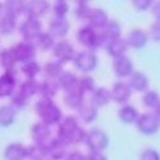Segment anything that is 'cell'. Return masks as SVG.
I'll return each instance as SVG.
<instances>
[{
  "label": "cell",
  "mask_w": 160,
  "mask_h": 160,
  "mask_svg": "<svg viewBox=\"0 0 160 160\" xmlns=\"http://www.w3.org/2000/svg\"><path fill=\"white\" fill-rule=\"evenodd\" d=\"M127 48H128L127 40H124L122 37L114 40V41H110L108 45H106V50H108L109 55L113 57L114 59L124 57V52L127 51Z\"/></svg>",
  "instance_id": "ffe728a7"
},
{
  "label": "cell",
  "mask_w": 160,
  "mask_h": 160,
  "mask_svg": "<svg viewBox=\"0 0 160 160\" xmlns=\"http://www.w3.org/2000/svg\"><path fill=\"white\" fill-rule=\"evenodd\" d=\"M44 72L48 78H55L58 79L60 74L63 73V65L60 62H49L44 67Z\"/></svg>",
  "instance_id": "836d02e7"
},
{
  "label": "cell",
  "mask_w": 160,
  "mask_h": 160,
  "mask_svg": "<svg viewBox=\"0 0 160 160\" xmlns=\"http://www.w3.org/2000/svg\"><path fill=\"white\" fill-rule=\"evenodd\" d=\"M54 13H55V17H60V18H65V14L68 13L69 10V5L67 2H64V0H58V2H55L54 4Z\"/></svg>",
  "instance_id": "b9f144b4"
},
{
  "label": "cell",
  "mask_w": 160,
  "mask_h": 160,
  "mask_svg": "<svg viewBox=\"0 0 160 160\" xmlns=\"http://www.w3.org/2000/svg\"><path fill=\"white\" fill-rule=\"evenodd\" d=\"M4 8H5V14H9L17 19L23 12H26V3L19 2V0H9L4 5Z\"/></svg>",
  "instance_id": "83f0119b"
},
{
  "label": "cell",
  "mask_w": 160,
  "mask_h": 160,
  "mask_svg": "<svg viewBox=\"0 0 160 160\" xmlns=\"http://www.w3.org/2000/svg\"><path fill=\"white\" fill-rule=\"evenodd\" d=\"M88 22L91 28H104L106 23L109 22V18L104 9L96 8V9H92L91 14L88 17Z\"/></svg>",
  "instance_id": "d6986e66"
},
{
  "label": "cell",
  "mask_w": 160,
  "mask_h": 160,
  "mask_svg": "<svg viewBox=\"0 0 160 160\" xmlns=\"http://www.w3.org/2000/svg\"><path fill=\"white\" fill-rule=\"evenodd\" d=\"M67 145L68 143L63 141L60 137L51 140L46 145L48 156H50L51 160H62L64 156H67Z\"/></svg>",
  "instance_id": "30bf717a"
},
{
  "label": "cell",
  "mask_w": 160,
  "mask_h": 160,
  "mask_svg": "<svg viewBox=\"0 0 160 160\" xmlns=\"http://www.w3.org/2000/svg\"><path fill=\"white\" fill-rule=\"evenodd\" d=\"M49 10V3L44 0H37V2H28L26 4V12L28 14V18L38 19L40 17L45 16V13Z\"/></svg>",
  "instance_id": "e0dca14e"
},
{
  "label": "cell",
  "mask_w": 160,
  "mask_h": 160,
  "mask_svg": "<svg viewBox=\"0 0 160 160\" xmlns=\"http://www.w3.org/2000/svg\"><path fill=\"white\" fill-rule=\"evenodd\" d=\"M78 86L83 92H91V91H95V81L91 76H83L78 79Z\"/></svg>",
  "instance_id": "60d3db41"
},
{
  "label": "cell",
  "mask_w": 160,
  "mask_h": 160,
  "mask_svg": "<svg viewBox=\"0 0 160 160\" xmlns=\"http://www.w3.org/2000/svg\"><path fill=\"white\" fill-rule=\"evenodd\" d=\"M10 102L13 105V108H23V106L26 105V102H27V98H26L22 92H14L12 96H10Z\"/></svg>",
  "instance_id": "7bdbcfd3"
},
{
  "label": "cell",
  "mask_w": 160,
  "mask_h": 160,
  "mask_svg": "<svg viewBox=\"0 0 160 160\" xmlns=\"http://www.w3.org/2000/svg\"><path fill=\"white\" fill-rule=\"evenodd\" d=\"M7 160H24L28 158V150L22 143H10L4 151Z\"/></svg>",
  "instance_id": "2e32d148"
},
{
  "label": "cell",
  "mask_w": 160,
  "mask_h": 160,
  "mask_svg": "<svg viewBox=\"0 0 160 160\" xmlns=\"http://www.w3.org/2000/svg\"><path fill=\"white\" fill-rule=\"evenodd\" d=\"M140 160H160V155L154 149H146L142 151Z\"/></svg>",
  "instance_id": "ee69618b"
},
{
  "label": "cell",
  "mask_w": 160,
  "mask_h": 160,
  "mask_svg": "<svg viewBox=\"0 0 160 160\" xmlns=\"http://www.w3.org/2000/svg\"><path fill=\"white\" fill-rule=\"evenodd\" d=\"M148 35H146L142 30H133L127 38V44L128 46L133 49H141L148 44Z\"/></svg>",
  "instance_id": "7402d4cb"
},
{
  "label": "cell",
  "mask_w": 160,
  "mask_h": 160,
  "mask_svg": "<svg viewBox=\"0 0 160 160\" xmlns=\"http://www.w3.org/2000/svg\"><path fill=\"white\" fill-rule=\"evenodd\" d=\"M16 18L9 14H4L0 17V33L2 35H10L16 30Z\"/></svg>",
  "instance_id": "d6a6232c"
},
{
  "label": "cell",
  "mask_w": 160,
  "mask_h": 160,
  "mask_svg": "<svg viewBox=\"0 0 160 160\" xmlns=\"http://www.w3.org/2000/svg\"><path fill=\"white\" fill-rule=\"evenodd\" d=\"M110 100H112L110 91L106 90L105 87H99V88H96L94 91V95H92L91 102L98 108V106H105Z\"/></svg>",
  "instance_id": "4316f807"
},
{
  "label": "cell",
  "mask_w": 160,
  "mask_h": 160,
  "mask_svg": "<svg viewBox=\"0 0 160 160\" xmlns=\"http://www.w3.org/2000/svg\"><path fill=\"white\" fill-rule=\"evenodd\" d=\"M87 160H108L106 156L102 152H94L91 151V154L87 156Z\"/></svg>",
  "instance_id": "c3c4849f"
},
{
  "label": "cell",
  "mask_w": 160,
  "mask_h": 160,
  "mask_svg": "<svg viewBox=\"0 0 160 160\" xmlns=\"http://www.w3.org/2000/svg\"><path fill=\"white\" fill-rule=\"evenodd\" d=\"M58 81H59L60 88H63L65 92L78 86V78L71 72H63L58 78Z\"/></svg>",
  "instance_id": "f546056e"
},
{
  "label": "cell",
  "mask_w": 160,
  "mask_h": 160,
  "mask_svg": "<svg viewBox=\"0 0 160 160\" xmlns=\"http://www.w3.org/2000/svg\"><path fill=\"white\" fill-rule=\"evenodd\" d=\"M31 135H32V138L33 141L37 143V145H44L46 146L50 141H49V137H50V128L48 124H45L44 122H40V123H36L33 124L32 129H31Z\"/></svg>",
  "instance_id": "8fae6325"
},
{
  "label": "cell",
  "mask_w": 160,
  "mask_h": 160,
  "mask_svg": "<svg viewBox=\"0 0 160 160\" xmlns=\"http://www.w3.org/2000/svg\"><path fill=\"white\" fill-rule=\"evenodd\" d=\"M77 40L78 42L88 48L90 50H94L101 46H106L105 44V40L101 36V33H96L94 28H91L90 26L87 27H82L77 32Z\"/></svg>",
  "instance_id": "7a4b0ae2"
},
{
  "label": "cell",
  "mask_w": 160,
  "mask_h": 160,
  "mask_svg": "<svg viewBox=\"0 0 160 160\" xmlns=\"http://www.w3.org/2000/svg\"><path fill=\"white\" fill-rule=\"evenodd\" d=\"M150 36L155 40V41H160V21H156L150 30Z\"/></svg>",
  "instance_id": "bcb514c9"
},
{
  "label": "cell",
  "mask_w": 160,
  "mask_h": 160,
  "mask_svg": "<svg viewBox=\"0 0 160 160\" xmlns=\"http://www.w3.org/2000/svg\"><path fill=\"white\" fill-rule=\"evenodd\" d=\"M110 94H112V100H114L118 104H123V102H126V101L129 100L131 94H132V90H131V87H129L128 83L117 82L113 86Z\"/></svg>",
  "instance_id": "7c38bea8"
},
{
  "label": "cell",
  "mask_w": 160,
  "mask_h": 160,
  "mask_svg": "<svg viewBox=\"0 0 160 160\" xmlns=\"http://www.w3.org/2000/svg\"><path fill=\"white\" fill-rule=\"evenodd\" d=\"M65 160H87V158L79 151H72L65 156Z\"/></svg>",
  "instance_id": "7dc6e473"
},
{
  "label": "cell",
  "mask_w": 160,
  "mask_h": 160,
  "mask_svg": "<svg viewBox=\"0 0 160 160\" xmlns=\"http://www.w3.org/2000/svg\"><path fill=\"white\" fill-rule=\"evenodd\" d=\"M143 104L151 109H158L160 105V98L156 91H146L143 95Z\"/></svg>",
  "instance_id": "f35d334b"
},
{
  "label": "cell",
  "mask_w": 160,
  "mask_h": 160,
  "mask_svg": "<svg viewBox=\"0 0 160 160\" xmlns=\"http://www.w3.org/2000/svg\"><path fill=\"white\" fill-rule=\"evenodd\" d=\"M113 71L115 73V76L118 77H128L133 73V64L132 60L129 58L121 57V58H117L113 62Z\"/></svg>",
  "instance_id": "4fadbf2b"
},
{
  "label": "cell",
  "mask_w": 160,
  "mask_h": 160,
  "mask_svg": "<svg viewBox=\"0 0 160 160\" xmlns=\"http://www.w3.org/2000/svg\"><path fill=\"white\" fill-rule=\"evenodd\" d=\"M78 115L83 122L91 123L98 118V108L92 102L91 104H88V102L85 104L83 102L81 108L78 109Z\"/></svg>",
  "instance_id": "d4e9b609"
},
{
  "label": "cell",
  "mask_w": 160,
  "mask_h": 160,
  "mask_svg": "<svg viewBox=\"0 0 160 160\" xmlns=\"http://www.w3.org/2000/svg\"><path fill=\"white\" fill-rule=\"evenodd\" d=\"M64 102L68 108L78 110L83 104V91L79 88V86L67 91L64 96Z\"/></svg>",
  "instance_id": "5bb4252c"
},
{
  "label": "cell",
  "mask_w": 160,
  "mask_h": 160,
  "mask_svg": "<svg viewBox=\"0 0 160 160\" xmlns=\"http://www.w3.org/2000/svg\"><path fill=\"white\" fill-rule=\"evenodd\" d=\"M91 12H92V9L90 8L88 2H77V7L74 9V13L77 17L82 18V19H85V18L88 19Z\"/></svg>",
  "instance_id": "ab89813d"
},
{
  "label": "cell",
  "mask_w": 160,
  "mask_h": 160,
  "mask_svg": "<svg viewBox=\"0 0 160 160\" xmlns=\"http://www.w3.org/2000/svg\"><path fill=\"white\" fill-rule=\"evenodd\" d=\"M28 150V158L31 160H42L45 156H48V150H46V146L44 145H33L27 148Z\"/></svg>",
  "instance_id": "74e56055"
},
{
  "label": "cell",
  "mask_w": 160,
  "mask_h": 160,
  "mask_svg": "<svg viewBox=\"0 0 160 160\" xmlns=\"http://www.w3.org/2000/svg\"><path fill=\"white\" fill-rule=\"evenodd\" d=\"M16 54V58L21 63H27L30 60H33L35 52H36V46L28 41H23L12 48Z\"/></svg>",
  "instance_id": "ba28073f"
},
{
  "label": "cell",
  "mask_w": 160,
  "mask_h": 160,
  "mask_svg": "<svg viewBox=\"0 0 160 160\" xmlns=\"http://www.w3.org/2000/svg\"><path fill=\"white\" fill-rule=\"evenodd\" d=\"M160 128V122L155 114L145 113L137 119V129L143 135H154Z\"/></svg>",
  "instance_id": "5b68a950"
},
{
  "label": "cell",
  "mask_w": 160,
  "mask_h": 160,
  "mask_svg": "<svg viewBox=\"0 0 160 160\" xmlns=\"http://www.w3.org/2000/svg\"><path fill=\"white\" fill-rule=\"evenodd\" d=\"M121 31H122V28H121V26H119V23L114 19H109V22L106 23V26L102 28V33H101V36L105 40V44L108 45L110 41L121 38Z\"/></svg>",
  "instance_id": "ac0fdd59"
},
{
  "label": "cell",
  "mask_w": 160,
  "mask_h": 160,
  "mask_svg": "<svg viewBox=\"0 0 160 160\" xmlns=\"http://www.w3.org/2000/svg\"><path fill=\"white\" fill-rule=\"evenodd\" d=\"M52 52H54V57L60 63L73 60L76 57L74 48L72 46L71 42L65 41V40H62V41H59L58 44H55V46L52 48Z\"/></svg>",
  "instance_id": "52a82bcc"
},
{
  "label": "cell",
  "mask_w": 160,
  "mask_h": 160,
  "mask_svg": "<svg viewBox=\"0 0 160 160\" xmlns=\"http://www.w3.org/2000/svg\"><path fill=\"white\" fill-rule=\"evenodd\" d=\"M16 121V109L12 105L0 106V126L9 127Z\"/></svg>",
  "instance_id": "484cf974"
},
{
  "label": "cell",
  "mask_w": 160,
  "mask_h": 160,
  "mask_svg": "<svg viewBox=\"0 0 160 160\" xmlns=\"http://www.w3.org/2000/svg\"><path fill=\"white\" fill-rule=\"evenodd\" d=\"M35 46L42 51H46V50H50L51 48H54L55 44H54V37H52L49 32H41L36 40H35Z\"/></svg>",
  "instance_id": "1f68e13d"
},
{
  "label": "cell",
  "mask_w": 160,
  "mask_h": 160,
  "mask_svg": "<svg viewBox=\"0 0 160 160\" xmlns=\"http://www.w3.org/2000/svg\"><path fill=\"white\" fill-rule=\"evenodd\" d=\"M40 71H41V68H40L38 63L35 59L22 64V72L27 76L28 79H35V77L38 74Z\"/></svg>",
  "instance_id": "8d00e7d4"
},
{
  "label": "cell",
  "mask_w": 160,
  "mask_h": 160,
  "mask_svg": "<svg viewBox=\"0 0 160 160\" xmlns=\"http://www.w3.org/2000/svg\"><path fill=\"white\" fill-rule=\"evenodd\" d=\"M71 28V26L65 18H60V17H55L52 18L50 22V27H49V33L52 37H64L68 33Z\"/></svg>",
  "instance_id": "9a60e30c"
},
{
  "label": "cell",
  "mask_w": 160,
  "mask_h": 160,
  "mask_svg": "<svg viewBox=\"0 0 160 160\" xmlns=\"http://www.w3.org/2000/svg\"><path fill=\"white\" fill-rule=\"evenodd\" d=\"M59 88H60L59 81L55 78H46L40 83V92H41L45 98L54 96L59 91Z\"/></svg>",
  "instance_id": "cb8c5ba5"
},
{
  "label": "cell",
  "mask_w": 160,
  "mask_h": 160,
  "mask_svg": "<svg viewBox=\"0 0 160 160\" xmlns=\"http://www.w3.org/2000/svg\"><path fill=\"white\" fill-rule=\"evenodd\" d=\"M35 109L41 117V121L48 126L58 124L62 121V110L50 100V98L42 96L36 102Z\"/></svg>",
  "instance_id": "6da1fadb"
},
{
  "label": "cell",
  "mask_w": 160,
  "mask_h": 160,
  "mask_svg": "<svg viewBox=\"0 0 160 160\" xmlns=\"http://www.w3.org/2000/svg\"><path fill=\"white\" fill-rule=\"evenodd\" d=\"M118 117L122 122L124 123H133L138 119V113L137 110L131 105H124L123 108L118 112Z\"/></svg>",
  "instance_id": "4dcf8cb0"
},
{
  "label": "cell",
  "mask_w": 160,
  "mask_h": 160,
  "mask_svg": "<svg viewBox=\"0 0 160 160\" xmlns=\"http://www.w3.org/2000/svg\"><path fill=\"white\" fill-rule=\"evenodd\" d=\"M129 87L135 91H146L149 87V78L141 72H133L129 76Z\"/></svg>",
  "instance_id": "44dd1931"
},
{
  "label": "cell",
  "mask_w": 160,
  "mask_h": 160,
  "mask_svg": "<svg viewBox=\"0 0 160 160\" xmlns=\"http://www.w3.org/2000/svg\"><path fill=\"white\" fill-rule=\"evenodd\" d=\"M73 63L76 65V68L79 69L81 72L88 73L91 71H94L98 65V57L92 50H85L79 51L76 54Z\"/></svg>",
  "instance_id": "277c9868"
},
{
  "label": "cell",
  "mask_w": 160,
  "mask_h": 160,
  "mask_svg": "<svg viewBox=\"0 0 160 160\" xmlns=\"http://www.w3.org/2000/svg\"><path fill=\"white\" fill-rule=\"evenodd\" d=\"M155 115H156V118L159 119V122H160V105H159V108L155 110Z\"/></svg>",
  "instance_id": "f907efd6"
},
{
  "label": "cell",
  "mask_w": 160,
  "mask_h": 160,
  "mask_svg": "<svg viewBox=\"0 0 160 160\" xmlns=\"http://www.w3.org/2000/svg\"><path fill=\"white\" fill-rule=\"evenodd\" d=\"M86 143L91 151L94 152H101L105 150L109 145V137L108 135L99 128H92L86 133Z\"/></svg>",
  "instance_id": "3957f363"
},
{
  "label": "cell",
  "mask_w": 160,
  "mask_h": 160,
  "mask_svg": "<svg viewBox=\"0 0 160 160\" xmlns=\"http://www.w3.org/2000/svg\"><path fill=\"white\" fill-rule=\"evenodd\" d=\"M17 58H16V54L13 49H5L0 52V64L2 67L5 69V72H9V71H14V67L17 64Z\"/></svg>",
  "instance_id": "603a6c76"
},
{
  "label": "cell",
  "mask_w": 160,
  "mask_h": 160,
  "mask_svg": "<svg viewBox=\"0 0 160 160\" xmlns=\"http://www.w3.org/2000/svg\"><path fill=\"white\" fill-rule=\"evenodd\" d=\"M19 32L26 41L30 42L32 40H36L40 35H41V23H40L38 19L27 18L21 24Z\"/></svg>",
  "instance_id": "8992f818"
},
{
  "label": "cell",
  "mask_w": 160,
  "mask_h": 160,
  "mask_svg": "<svg viewBox=\"0 0 160 160\" xmlns=\"http://www.w3.org/2000/svg\"><path fill=\"white\" fill-rule=\"evenodd\" d=\"M37 91H40V83H37L35 79H26V81L21 85L19 87V92H22V94L26 96V98H31L33 96Z\"/></svg>",
  "instance_id": "e575fe53"
},
{
  "label": "cell",
  "mask_w": 160,
  "mask_h": 160,
  "mask_svg": "<svg viewBox=\"0 0 160 160\" xmlns=\"http://www.w3.org/2000/svg\"><path fill=\"white\" fill-rule=\"evenodd\" d=\"M17 77L14 71L5 72L3 76H0V98L12 96L14 94Z\"/></svg>",
  "instance_id": "9c48e42d"
},
{
  "label": "cell",
  "mask_w": 160,
  "mask_h": 160,
  "mask_svg": "<svg viewBox=\"0 0 160 160\" xmlns=\"http://www.w3.org/2000/svg\"><path fill=\"white\" fill-rule=\"evenodd\" d=\"M76 126H78L77 123V119L74 117H67L64 119H62L60 123H59V128H58V133H59V137H63L68 133L71 129H73Z\"/></svg>",
  "instance_id": "d590c367"
},
{
  "label": "cell",
  "mask_w": 160,
  "mask_h": 160,
  "mask_svg": "<svg viewBox=\"0 0 160 160\" xmlns=\"http://www.w3.org/2000/svg\"><path fill=\"white\" fill-rule=\"evenodd\" d=\"M152 13H154V16L158 18V21H160V2H158L152 7Z\"/></svg>",
  "instance_id": "681fc988"
},
{
  "label": "cell",
  "mask_w": 160,
  "mask_h": 160,
  "mask_svg": "<svg viewBox=\"0 0 160 160\" xmlns=\"http://www.w3.org/2000/svg\"><path fill=\"white\" fill-rule=\"evenodd\" d=\"M3 8H4V7H3V4H0V16H2V12H3Z\"/></svg>",
  "instance_id": "816d5d0a"
},
{
  "label": "cell",
  "mask_w": 160,
  "mask_h": 160,
  "mask_svg": "<svg viewBox=\"0 0 160 160\" xmlns=\"http://www.w3.org/2000/svg\"><path fill=\"white\" fill-rule=\"evenodd\" d=\"M63 141H65L67 143H79V142H82L85 138H86V133L85 131L79 127V126H76L73 129H71L68 133H67L65 136L60 137Z\"/></svg>",
  "instance_id": "f1b7e54d"
},
{
  "label": "cell",
  "mask_w": 160,
  "mask_h": 160,
  "mask_svg": "<svg viewBox=\"0 0 160 160\" xmlns=\"http://www.w3.org/2000/svg\"><path fill=\"white\" fill-rule=\"evenodd\" d=\"M151 0H133L132 4L138 10H148L151 7Z\"/></svg>",
  "instance_id": "f6af8a7d"
}]
</instances>
